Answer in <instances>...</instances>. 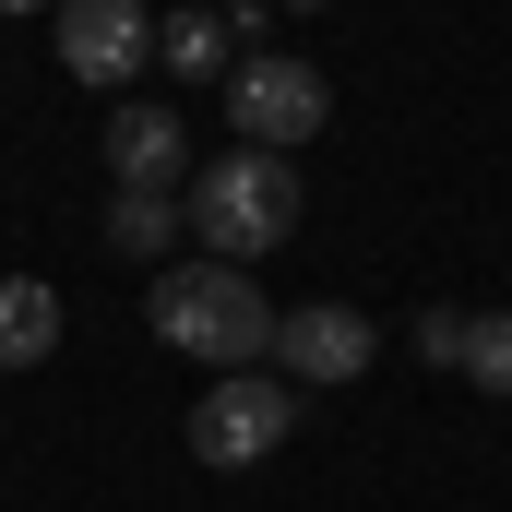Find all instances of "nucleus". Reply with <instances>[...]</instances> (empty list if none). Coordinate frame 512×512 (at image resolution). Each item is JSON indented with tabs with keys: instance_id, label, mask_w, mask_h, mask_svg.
Segmentation results:
<instances>
[{
	"instance_id": "1",
	"label": "nucleus",
	"mask_w": 512,
	"mask_h": 512,
	"mask_svg": "<svg viewBox=\"0 0 512 512\" xmlns=\"http://www.w3.org/2000/svg\"><path fill=\"white\" fill-rule=\"evenodd\" d=\"M143 322H155V346H179V358H203V370H262L274 358V298L251 286V262H155V286H143Z\"/></svg>"
},
{
	"instance_id": "2",
	"label": "nucleus",
	"mask_w": 512,
	"mask_h": 512,
	"mask_svg": "<svg viewBox=\"0 0 512 512\" xmlns=\"http://www.w3.org/2000/svg\"><path fill=\"white\" fill-rule=\"evenodd\" d=\"M191 239L215 262H262V251H286V227H298V167L286 155H215V167H191Z\"/></svg>"
},
{
	"instance_id": "3",
	"label": "nucleus",
	"mask_w": 512,
	"mask_h": 512,
	"mask_svg": "<svg viewBox=\"0 0 512 512\" xmlns=\"http://www.w3.org/2000/svg\"><path fill=\"white\" fill-rule=\"evenodd\" d=\"M298 405L310 393L286 382V370H227L215 393H191V465H262V453H286V429H298Z\"/></svg>"
},
{
	"instance_id": "4",
	"label": "nucleus",
	"mask_w": 512,
	"mask_h": 512,
	"mask_svg": "<svg viewBox=\"0 0 512 512\" xmlns=\"http://www.w3.org/2000/svg\"><path fill=\"white\" fill-rule=\"evenodd\" d=\"M227 120H239L251 155H298L310 131L334 120V84H322L310 60H286V48H251V60L227 72Z\"/></svg>"
},
{
	"instance_id": "5",
	"label": "nucleus",
	"mask_w": 512,
	"mask_h": 512,
	"mask_svg": "<svg viewBox=\"0 0 512 512\" xmlns=\"http://www.w3.org/2000/svg\"><path fill=\"white\" fill-rule=\"evenodd\" d=\"M48 48H60V72H72V84L131 96V84H143V60H155V12H143V0H60V12H48Z\"/></svg>"
},
{
	"instance_id": "6",
	"label": "nucleus",
	"mask_w": 512,
	"mask_h": 512,
	"mask_svg": "<svg viewBox=\"0 0 512 512\" xmlns=\"http://www.w3.org/2000/svg\"><path fill=\"white\" fill-rule=\"evenodd\" d=\"M370 358H382V334H370V310H346V298H310V310H286V322H274V370H286L298 393L370 382Z\"/></svg>"
},
{
	"instance_id": "7",
	"label": "nucleus",
	"mask_w": 512,
	"mask_h": 512,
	"mask_svg": "<svg viewBox=\"0 0 512 512\" xmlns=\"http://www.w3.org/2000/svg\"><path fill=\"white\" fill-rule=\"evenodd\" d=\"M108 167H120V191H191V120L179 108H108Z\"/></svg>"
},
{
	"instance_id": "8",
	"label": "nucleus",
	"mask_w": 512,
	"mask_h": 512,
	"mask_svg": "<svg viewBox=\"0 0 512 512\" xmlns=\"http://www.w3.org/2000/svg\"><path fill=\"white\" fill-rule=\"evenodd\" d=\"M48 358H60V286L0 274V370H48Z\"/></svg>"
},
{
	"instance_id": "9",
	"label": "nucleus",
	"mask_w": 512,
	"mask_h": 512,
	"mask_svg": "<svg viewBox=\"0 0 512 512\" xmlns=\"http://www.w3.org/2000/svg\"><path fill=\"white\" fill-rule=\"evenodd\" d=\"M155 60H167L179 84H227V72H239V24H227V12H167V24H155Z\"/></svg>"
},
{
	"instance_id": "10",
	"label": "nucleus",
	"mask_w": 512,
	"mask_h": 512,
	"mask_svg": "<svg viewBox=\"0 0 512 512\" xmlns=\"http://www.w3.org/2000/svg\"><path fill=\"white\" fill-rule=\"evenodd\" d=\"M179 239H191V203H179V191H120V203H108V251L167 262Z\"/></svg>"
},
{
	"instance_id": "11",
	"label": "nucleus",
	"mask_w": 512,
	"mask_h": 512,
	"mask_svg": "<svg viewBox=\"0 0 512 512\" xmlns=\"http://www.w3.org/2000/svg\"><path fill=\"white\" fill-rule=\"evenodd\" d=\"M465 382L512 405V310H477V322H465Z\"/></svg>"
},
{
	"instance_id": "12",
	"label": "nucleus",
	"mask_w": 512,
	"mask_h": 512,
	"mask_svg": "<svg viewBox=\"0 0 512 512\" xmlns=\"http://www.w3.org/2000/svg\"><path fill=\"white\" fill-rule=\"evenodd\" d=\"M417 358L429 370H465V310H417Z\"/></svg>"
},
{
	"instance_id": "13",
	"label": "nucleus",
	"mask_w": 512,
	"mask_h": 512,
	"mask_svg": "<svg viewBox=\"0 0 512 512\" xmlns=\"http://www.w3.org/2000/svg\"><path fill=\"white\" fill-rule=\"evenodd\" d=\"M0 12H60V0H0Z\"/></svg>"
},
{
	"instance_id": "14",
	"label": "nucleus",
	"mask_w": 512,
	"mask_h": 512,
	"mask_svg": "<svg viewBox=\"0 0 512 512\" xmlns=\"http://www.w3.org/2000/svg\"><path fill=\"white\" fill-rule=\"evenodd\" d=\"M286 12H334V0H286Z\"/></svg>"
}]
</instances>
